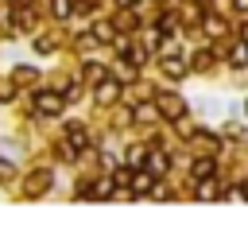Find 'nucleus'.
<instances>
[{
	"label": "nucleus",
	"instance_id": "nucleus-1",
	"mask_svg": "<svg viewBox=\"0 0 248 229\" xmlns=\"http://www.w3.org/2000/svg\"><path fill=\"white\" fill-rule=\"evenodd\" d=\"M155 105H159V113L170 116V120H182V116H186V101H182L178 93H159Z\"/></svg>",
	"mask_w": 248,
	"mask_h": 229
},
{
	"label": "nucleus",
	"instance_id": "nucleus-2",
	"mask_svg": "<svg viewBox=\"0 0 248 229\" xmlns=\"http://www.w3.org/2000/svg\"><path fill=\"white\" fill-rule=\"evenodd\" d=\"M66 101H70V97H58V93H35V109H39L43 116H58Z\"/></svg>",
	"mask_w": 248,
	"mask_h": 229
},
{
	"label": "nucleus",
	"instance_id": "nucleus-3",
	"mask_svg": "<svg viewBox=\"0 0 248 229\" xmlns=\"http://www.w3.org/2000/svg\"><path fill=\"white\" fill-rule=\"evenodd\" d=\"M66 140H70V147H85V144H89V136H85L81 124H70V128H66Z\"/></svg>",
	"mask_w": 248,
	"mask_h": 229
},
{
	"label": "nucleus",
	"instance_id": "nucleus-4",
	"mask_svg": "<svg viewBox=\"0 0 248 229\" xmlns=\"http://www.w3.org/2000/svg\"><path fill=\"white\" fill-rule=\"evenodd\" d=\"M190 171H194V179H209V175L217 171V159H198Z\"/></svg>",
	"mask_w": 248,
	"mask_h": 229
},
{
	"label": "nucleus",
	"instance_id": "nucleus-5",
	"mask_svg": "<svg viewBox=\"0 0 248 229\" xmlns=\"http://www.w3.org/2000/svg\"><path fill=\"white\" fill-rule=\"evenodd\" d=\"M229 58H232V66H244V62H248V39H240V43L232 47V54H229Z\"/></svg>",
	"mask_w": 248,
	"mask_h": 229
},
{
	"label": "nucleus",
	"instance_id": "nucleus-6",
	"mask_svg": "<svg viewBox=\"0 0 248 229\" xmlns=\"http://www.w3.org/2000/svg\"><path fill=\"white\" fill-rule=\"evenodd\" d=\"M147 171H151L155 179H159V175H167V155H151V159H147Z\"/></svg>",
	"mask_w": 248,
	"mask_h": 229
},
{
	"label": "nucleus",
	"instance_id": "nucleus-7",
	"mask_svg": "<svg viewBox=\"0 0 248 229\" xmlns=\"http://www.w3.org/2000/svg\"><path fill=\"white\" fill-rule=\"evenodd\" d=\"M163 70H167V78H182V74H186V66H182L178 58H167V66H163Z\"/></svg>",
	"mask_w": 248,
	"mask_h": 229
},
{
	"label": "nucleus",
	"instance_id": "nucleus-8",
	"mask_svg": "<svg viewBox=\"0 0 248 229\" xmlns=\"http://www.w3.org/2000/svg\"><path fill=\"white\" fill-rule=\"evenodd\" d=\"M50 4H54V16H58V19H70V12H74L70 0H50Z\"/></svg>",
	"mask_w": 248,
	"mask_h": 229
},
{
	"label": "nucleus",
	"instance_id": "nucleus-9",
	"mask_svg": "<svg viewBox=\"0 0 248 229\" xmlns=\"http://www.w3.org/2000/svg\"><path fill=\"white\" fill-rule=\"evenodd\" d=\"M85 78H89V82H105V70H101L97 62H89V66H85Z\"/></svg>",
	"mask_w": 248,
	"mask_h": 229
},
{
	"label": "nucleus",
	"instance_id": "nucleus-10",
	"mask_svg": "<svg viewBox=\"0 0 248 229\" xmlns=\"http://www.w3.org/2000/svg\"><path fill=\"white\" fill-rule=\"evenodd\" d=\"M198 198H221V186H217V182H205V186L198 190Z\"/></svg>",
	"mask_w": 248,
	"mask_h": 229
},
{
	"label": "nucleus",
	"instance_id": "nucleus-11",
	"mask_svg": "<svg viewBox=\"0 0 248 229\" xmlns=\"http://www.w3.org/2000/svg\"><path fill=\"white\" fill-rule=\"evenodd\" d=\"M35 50H39V54H50V50H54V39H46V35L35 39Z\"/></svg>",
	"mask_w": 248,
	"mask_h": 229
},
{
	"label": "nucleus",
	"instance_id": "nucleus-12",
	"mask_svg": "<svg viewBox=\"0 0 248 229\" xmlns=\"http://www.w3.org/2000/svg\"><path fill=\"white\" fill-rule=\"evenodd\" d=\"M151 179H155L151 171H147V175H136V179H132V186H136V190H147V186H151Z\"/></svg>",
	"mask_w": 248,
	"mask_h": 229
},
{
	"label": "nucleus",
	"instance_id": "nucleus-13",
	"mask_svg": "<svg viewBox=\"0 0 248 229\" xmlns=\"http://www.w3.org/2000/svg\"><path fill=\"white\" fill-rule=\"evenodd\" d=\"M97 39L108 43V39H112V27H108V23H97Z\"/></svg>",
	"mask_w": 248,
	"mask_h": 229
},
{
	"label": "nucleus",
	"instance_id": "nucleus-14",
	"mask_svg": "<svg viewBox=\"0 0 248 229\" xmlns=\"http://www.w3.org/2000/svg\"><path fill=\"white\" fill-rule=\"evenodd\" d=\"M112 97H116V85L105 82V85H101V101H112Z\"/></svg>",
	"mask_w": 248,
	"mask_h": 229
},
{
	"label": "nucleus",
	"instance_id": "nucleus-15",
	"mask_svg": "<svg viewBox=\"0 0 248 229\" xmlns=\"http://www.w3.org/2000/svg\"><path fill=\"white\" fill-rule=\"evenodd\" d=\"M232 4H236V8H240V12H248V0H232Z\"/></svg>",
	"mask_w": 248,
	"mask_h": 229
},
{
	"label": "nucleus",
	"instance_id": "nucleus-16",
	"mask_svg": "<svg viewBox=\"0 0 248 229\" xmlns=\"http://www.w3.org/2000/svg\"><path fill=\"white\" fill-rule=\"evenodd\" d=\"M136 4H140V0H120V8H136Z\"/></svg>",
	"mask_w": 248,
	"mask_h": 229
},
{
	"label": "nucleus",
	"instance_id": "nucleus-17",
	"mask_svg": "<svg viewBox=\"0 0 248 229\" xmlns=\"http://www.w3.org/2000/svg\"><path fill=\"white\" fill-rule=\"evenodd\" d=\"M8 171H12V167H8V163H0V179H4V175H8Z\"/></svg>",
	"mask_w": 248,
	"mask_h": 229
},
{
	"label": "nucleus",
	"instance_id": "nucleus-18",
	"mask_svg": "<svg viewBox=\"0 0 248 229\" xmlns=\"http://www.w3.org/2000/svg\"><path fill=\"white\" fill-rule=\"evenodd\" d=\"M240 39H248V23H244V27H240Z\"/></svg>",
	"mask_w": 248,
	"mask_h": 229
},
{
	"label": "nucleus",
	"instance_id": "nucleus-19",
	"mask_svg": "<svg viewBox=\"0 0 248 229\" xmlns=\"http://www.w3.org/2000/svg\"><path fill=\"white\" fill-rule=\"evenodd\" d=\"M244 109H248V101H244Z\"/></svg>",
	"mask_w": 248,
	"mask_h": 229
}]
</instances>
